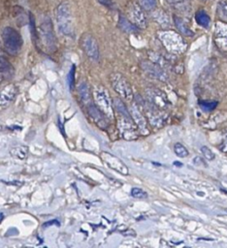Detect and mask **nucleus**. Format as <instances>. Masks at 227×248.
Here are the masks:
<instances>
[{
    "label": "nucleus",
    "instance_id": "nucleus-1",
    "mask_svg": "<svg viewBox=\"0 0 227 248\" xmlns=\"http://www.w3.org/2000/svg\"><path fill=\"white\" fill-rule=\"evenodd\" d=\"M158 37L164 46L172 53H182L186 49V43L181 38V36L175 31H159Z\"/></svg>",
    "mask_w": 227,
    "mask_h": 248
},
{
    "label": "nucleus",
    "instance_id": "nucleus-2",
    "mask_svg": "<svg viewBox=\"0 0 227 248\" xmlns=\"http://www.w3.org/2000/svg\"><path fill=\"white\" fill-rule=\"evenodd\" d=\"M56 21L59 31L66 36H70L73 33V17L71 13V7L68 3L63 2L59 4L56 9Z\"/></svg>",
    "mask_w": 227,
    "mask_h": 248
},
{
    "label": "nucleus",
    "instance_id": "nucleus-3",
    "mask_svg": "<svg viewBox=\"0 0 227 248\" xmlns=\"http://www.w3.org/2000/svg\"><path fill=\"white\" fill-rule=\"evenodd\" d=\"M93 97L96 107L109 118H114V107L113 102L110 97L108 90L102 86L98 85L93 90Z\"/></svg>",
    "mask_w": 227,
    "mask_h": 248
},
{
    "label": "nucleus",
    "instance_id": "nucleus-4",
    "mask_svg": "<svg viewBox=\"0 0 227 248\" xmlns=\"http://www.w3.org/2000/svg\"><path fill=\"white\" fill-rule=\"evenodd\" d=\"M2 41L6 51L11 55H16L22 46L20 34L13 27H5L2 31Z\"/></svg>",
    "mask_w": 227,
    "mask_h": 248
},
{
    "label": "nucleus",
    "instance_id": "nucleus-5",
    "mask_svg": "<svg viewBox=\"0 0 227 248\" xmlns=\"http://www.w3.org/2000/svg\"><path fill=\"white\" fill-rule=\"evenodd\" d=\"M110 79L113 88L120 96V98L128 103H131L134 95L130 83L127 81L125 77L120 73H113Z\"/></svg>",
    "mask_w": 227,
    "mask_h": 248
},
{
    "label": "nucleus",
    "instance_id": "nucleus-6",
    "mask_svg": "<svg viewBox=\"0 0 227 248\" xmlns=\"http://www.w3.org/2000/svg\"><path fill=\"white\" fill-rule=\"evenodd\" d=\"M81 46L87 55V57L93 62H99L100 53L97 41L95 38L88 33H85L81 38Z\"/></svg>",
    "mask_w": 227,
    "mask_h": 248
},
{
    "label": "nucleus",
    "instance_id": "nucleus-7",
    "mask_svg": "<svg viewBox=\"0 0 227 248\" xmlns=\"http://www.w3.org/2000/svg\"><path fill=\"white\" fill-rule=\"evenodd\" d=\"M127 18L139 28H146V17L144 9L135 2H130L127 5Z\"/></svg>",
    "mask_w": 227,
    "mask_h": 248
},
{
    "label": "nucleus",
    "instance_id": "nucleus-8",
    "mask_svg": "<svg viewBox=\"0 0 227 248\" xmlns=\"http://www.w3.org/2000/svg\"><path fill=\"white\" fill-rule=\"evenodd\" d=\"M117 123H118V129H119L123 139H125L126 140H133L138 138V135H137V132L135 129V125H134V121H133L131 115L127 116V115L119 114Z\"/></svg>",
    "mask_w": 227,
    "mask_h": 248
},
{
    "label": "nucleus",
    "instance_id": "nucleus-9",
    "mask_svg": "<svg viewBox=\"0 0 227 248\" xmlns=\"http://www.w3.org/2000/svg\"><path fill=\"white\" fill-rule=\"evenodd\" d=\"M40 34L43 38L44 44L49 48V50L54 51L56 48V42L50 18L46 17V19L43 20V22L40 25Z\"/></svg>",
    "mask_w": 227,
    "mask_h": 248
},
{
    "label": "nucleus",
    "instance_id": "nucleus-10",
    "mask_svg": "<svg viewBox=\"0 0 227 248\" xmlns=\"http://www.w3.org/2000/svg\"><path fill=\"white\" fill-rule=\"evenodd\" d=\"M141 66L143 68V70L147 74V76H149L152 78H156L159 79L161 81H167L168 80V74L166 73V71L159 66L158 64L154 63V62H149V61H143L141 63Z\"/></svg>",
    "mask_w": 227,
    "mask_h": 248
},
{
    "label": "nucleus",
    "instance_id": "nucleus-11",
    "mask_svg": "<svg viewBox=\"0 0 227 248\" xmlns=\"http://www.w3.org/2000/svg\"><path fill=\"white\" fill-rule=\"evenodd\" d=\"M146 93L148 102L152 106H154L160 109H165L168 107L169 101H168L165 93L162 92L161 90L156 89V88H147L146 90Z\"/></svg>",
    "mask_w": 227,
    "mask_h": 248
},
{
    "label": "nucleus",
    "instance_id": "nucleus-12",
    "mask_svg": "<svg viewBox=\"0 0 227 248\" xmlns=\"http://www.w3.org/2000/svg\"><path fill=\"white\" fill-rule=\"evenodd\" d=\"M146 116L150 125L155 128L163 127L168 119V115L162 111V109L157 108L154 106H152L151 108L146 109Z\"/></svg>",
    "mask_w": 227,
    "mask_h": 248
},
{
    "label": "nucleus",
    "instance_id": "nucleus-13",
    "mask_svg": "<svg viewBox=\"0 0 227 248\" xmlns=\"http://www.w3.org/2000/svg\"><path fill=\"white\" fill-rule=\"evenodd\" d=\"M102 160L106 163V165L109 166V168H111L114 170H116L118 172H120L123 175H127L128 174V168L127 166L117 157H115L114 155L109 153V152H103L101 155Z\"/></svg>",
    "mask_w": 227,
    "mask_h": 248
},
{
    "label": "nucleus",
    "instance_id": "nucleus-14",
    "mask_svg": "<svg viewBox=\"0 0 227 248\" xmlns=\"http://www.w3.org/2000/svg\"><path fill=\"white\" fill-rule=\"evenodd\" d=\"M130 115L136 125V127L139 129V131L144 134L147 135L148 134V129H147V122L142 111L139 109L137 105H132L129 108Z\"/></svg>",
    "mask_w": 227,
    "mask_h": 248
},
{
    "label": "nucleus",
    "instance_id": "nucleus-15",
    "mask_svg": "<svg viewBox=\"0 0 227 248\" xmlns=\"http://www.w3.org/2000/svg\"><path fill=\"white\" fill-rule=\"evenodd\" d=\"M17 88L15 84H7L0 89V110L8 108L15 99Z\"/></svg>",
    "mask_w": 227,
    "mask_h": 248
},
{
    "label": "nucleus",
    "instance_id": "nucleus-16",
    "mask_svg": "<svg viewBox=\"0 0 227 248\" xmlns=\"http://www.w3.org/2000/svg\"><path fill=\"white\" fill-rule=\"evenodd\" d=\"M88 114L93 122L101 129H106L108 127V117L94 105L88 107Z\"/></svg>",
    "mask_w": 227,
    "mask_h": 248
},
{
    "label": "nucleus",
    "instance_id": "nucleus-17",
    "mask_svg": "<svg viewBox=\"0 0 227 248\" xmlns=\"http://www.w3.org/2000/svg\"><path fill=\"white\" fill-rule=\"evenodd\" d=\"M214 38L216 44L227 49V23L223 21H218L215 24Z\"/></svg>",
    "mask_w": 227,
    "mask_h": 248
},
{
    "label": "nucleus",
    "instance_id": "nucleus-18",
    "mask_svg": "<svg viewBox=\"0 0 227 248\" xmlns=\"http://www.w3.org/2000/svg\"><path fill=\"white\" fill-rule=\"evenodd\" d=\"M14 76V68L9 63V61L4 58L3 56H0V86L5 82L6 80L12 78Z\"/></svg>",
    "mask_w": 227,
    "mask_h": 248
},
{
    "label": "nucleus",
    "instance_id": "nucleus-19",
    "mask_svg": "<svg viewBox=\"0 0 227 248\" xmlns=\"http://www.w3.org/2000/svg\"><path fill=\"white\" fill-rule=\"evenodd\" d=\"M118 26L126 33H137L139 31V27L123 16H119L118 17Z\"/></svg>",
    "mask_w": 227,
    "mask_h": 248
},
{
    "label": "nucleus",
    "instance_id": "nucleus-20",
    "mask_svg": "<svg viewBox=\"0 0 227 248\" xmlns=\"http://www.w3.org/2000/svg\"><path fill=\"white\" fill-rule=\"evenodd\" d=\"M174 23L177 27V29L184 36H188V37H192L194 35V33L191 31V29L188 27L187 23L179 16H174Z\"/></svg>",
    "mask_w": 227,
    "mask_h": 248
},
{
    "label": "nucleus",
    "instance_id": "nucleus-21",
    "mask_svg": "<svg viewBox=\"0 0 227 248\" xmlns=\"http://www.w3.org/2000/svg\"><path fill=\"white\" fill-rule=\"evenodd\" d=\"M78 93L80 96V99L83 104H90L91 102V95H90V90L89 86L86 82H81L78 86Z\"/></svg>",
    "mask_w": 227,
    "mask_h": 248
},
{
    "label": "nucleus",
    "instance_id": "nucleus-22",
    "mask_svg": "<svg viewBox=\"0 0 227 248\" xmlns=\"http://www.w3.org/2000/svg\"><path fill=\"white\" fill-rule=\"evenodd\" d=\"M195 20L200 26H202L204 28H208L211 24V18H210L209 15L206 13V11H204V10H199L196 12Z\"/></svg>",
    "mask_w": 227,
    "mask_h": 248
},
{
    "label": "nucleus",
    "instance_id": "nucleus-23",
    "mask_svg": "<svg viewBox=\"0 0 227 248\" xmlns=\"http://www.w3.org/2000/svg\"><path fill=\"white\" fill-rule=\"evenodd\" d=\"M27 153H28V147H27V146H24V145L16 146V147H13V148L10 150V154H11L13 157L17 158V159H20V160L25 159L26 156H27Z\"/></svg>",
    "mask_w": 227,
    "mask_h": 248
},
{
    "label": "nucleus",
    "instance_id": "nucleus-24",
    "mask_svg": "<svg viewBox=\"0 0 227 248\" xmlns=\"http://www.w3.org/2000/svg\"><path fill=\"white\" fill-rule=\"evenodd\" d=\"M173 6L176 10L185 14L190 11V0H173Z\"/></svg>",
    "mask_w": 227,
    "mask_h": 248
},
{
    "label": "nucleus",
    "instance_id": "nucleus-25",
    "mask_svg": "<svg viewBox=\"0 0 227 248\" xmlns=\"http://www.w3.org/2000/svg\"><path fill=\"white\" fill-rule=\"evenodd\" d=\"M217 16L221 21L227 23V1H220L218 3Z\"/></svg>",
    "mask_w": 227,
    "mask_h": 248
},
{
    "label": "nucleus",
    "instance_id": "nucleus-26",
    "mask_svg": "<svg viewBox=\"0 0 227 248\" xmlns=\"http://www.w3.org/2000/svg\"><path fill=\"white\" fill-rule=\"evenodd\" d=\"M174 151L177 156L180 158H185L188 156V150L185 148V146L179 142L175 143L174 145Z\"/></svg>",
    "mask_w": 227,
    "mask_h": 248
},
{
    "label": "nucleus",
    "instance_id": "nucleus-27",
    "mask_svg": "<svg viewBox=\"0 0 227 248\" xmlns=\"http://www.w3.org/2000/svg\"><path fill=\"white\" fill-rule=\"evenodd\" d=\"M139 5L145 11H153L156 8V0H138Z\"/></svg>",
    "mask_w": 227,
    "mask_h": 248
},
{
    "label": "nucleus",
    "instance_id": "nucleus-28",
    "mask_svg": "<svg viewBox=\"0 0 227 248\" xmlns=\"http://www.w3.org/2000/svg\"><path fill=\"white\" fill-rule=\"evenodd\" d=\"M217 105H218V103L216 101H200L199 102L200 108L207 111H211V110L214 109L217 107Z\"/></svg>",
    "mask_w": 227,
    "mask_h": 248
},
{
    "label": "nucleus",
    "instance_id": "nucleus-29",
    "mask_svg": "<svg viewBox=\"0 0 227 248\" xmlns=\"http://www.w3.org/2000/svg\"><path fill=\"white\" fill-rule=\"evenodd\" d=\"M131 195H132V197H134L136 199H146L147 197V194L146 191H144L141 188H137V187L132 188Z\"/></svg>",
    "mask_w": 227,
    "mask_h": 248
},
{
    "label": "nucleus",
    "instance_id": "nucleus-30",
    "mask_svg": "<svg viewBox=\"0 0 227 248\" xmlns=\"http://www.w3.org/2000/svg\"><path fill=\"white\" fill-rule=\"evenodd\" d=\"M222 134V140H221V142L218 146V148L222 151V152H227V128H224L221 132Z\"/></svg>",
    "mask_w": 227,
    "mask_h": 248
},
{
    "label": "nucleus",
    "instance_id": "nucleus-31",
    "mask_svg": "<svg viewBox=\"0 0 227 248\" xmlns=\"http://www.w3.org/2000/svg\"><path fill=\"white\" fill-rule=\"evenodd\" d=\"M201 152L203 153V155L206 159H208V160H213L214 159L213 152L208 146H202L201 147Z\"/></svg>",
    "mask_w": 227,
    "mask_h": 248
},
{
    "label": "nucleus",
    "instance_id": "nucleus-32",
    "mask_svg": "<svg viewBox=\"0 0 227 248\" xmlns=\"http://www.w3.org/2000/svg\"><path fill=\"white\" fill-rule=\"evenodd\" d=\"M74 73H75V66L71 67V71L68 76V80H69V86L72 88L74 86Z\"/></svg>",
    "mask_w": 227,
    "mask_h": 248
},
{
    "label": "nucleus",
    "instance_id": "nucleus-33",
    "mask_svg": "<svg viewBox=\"0 0 227 248\" xmlns=\"http://www.w3.org/2000/svg\"><path fill=\"white\" fill-rule=\"evenodd\" d=\"M102 5L111 8L113 6V0H98Z\"/></svg>",
    "mask_w": 227,
    "mask_h": 248
},
{
    "label": "nucleus",
    "instance_id": "nucleus-34",
    "mask_svg": "<svg viewBox=\"0 0 227 248\" xmlns=\"http://www.w3.org/2000/svg\"><path fill=\"white\" fill-rule=\"evenodd\" d=\"M52 224H55V225H57V226H59V222L58 221H56V220H52V221H50V222H47V223H45L44 224V227H48V226H51Z\"/></svg>",
    "mask_w": 227,
    "mask_h": 248
},
{
    "label": "nucleus",
    "instance_id": "nucleus-35",
    "mask_svg": "<svg viewBox=\"0 0 227 248\" xmlns=\"http://www.w3.org/2000/svg\"><path fill=\"white\" fill-rule=\"evenodd\" d=\"M193 161H198L199 163H197L196 165H203V166H206L205 164H204V161L201 159V158H199V157H195L194 159H193Z\"/></svg>",
    "mask_w": 227,
    "mask_h": 248
},
{
    "label": "nucleus",
    "instance_id": "nucleus-36",
    "mask_svg": "<svg viewBox=\"0 0 227 248\" xmlns=\"http://www.w3.org/2000/svg\"><path fill=\"white\" fill-rule=\"evenodd\" d=\"M226 211H227V209H226Z\"/></svg>",
    "mask_w": 227,
    "mask_h": 248
}]
</instances>
